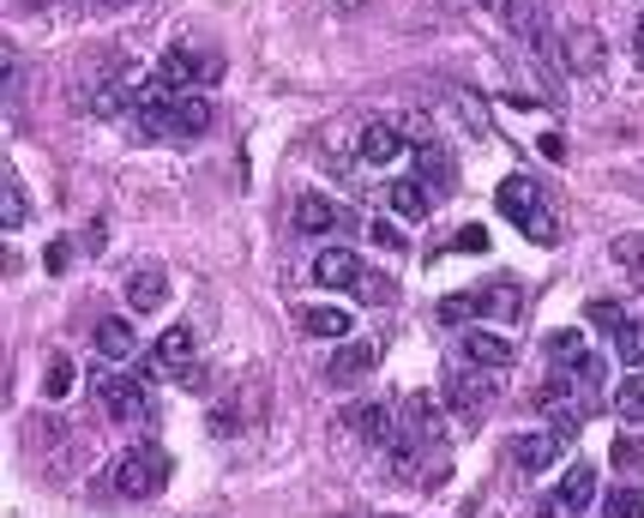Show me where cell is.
Masks as SVG:
<instances>
[{
	"instance_id": "1",
	"label": "cell",
	"mask_w": 644,
	"mask_h": 518,
	"mask_svg": "<svg viewBox=\"0 0 644 518\" xmlns=\"http://www.w3.org/2000/svg\"><path fill=\"white\" fill-rule=\"evenodd\" d=\"M494 199H500V212L513 217V224H518L524 235H530V242H543V247H554V242H560V224H554V212L543 205V194H536V187L524 182V175H513V182H500V194H494Z\"/></svg>"
},
{
	"instance_id": "2",
	"label": "cell",
	"mask_w": 644,
	"mask_h": 518,
	"mask_svg": "<svg viewBox=\"0 0 644 518\" xmlns=\"http://www.w3.org/2000/svg\"><path fill=\"white\" fill-rule=\"evenodd\" d=\"M109 482H115V495H121V500H152L157 488L169 482V458H163L157 447H133V452L115 458Z\"/></svg>"
},
{
	"instance_id": "3",
	"label": "cell",
	"mask_w": 644,
	"mask_h": 518,
	"mask_svg": "<svg viewBox=\"0 0 644 518\" xmlns=\"http://www.w3.org/2000/svg\"><path fill=\"white\" fill-rule=\"evenodd\" d=\"M591 500H596V465H591V458H578V465H566L560 482L536 500V518H578Z\"/></svg>"
},
{
	"instance_id": "4",
	"label": "cell",
	"mask_w": 644,
	"mask_h": 518,
	"mask_svg": "<svg viewBox=\"0 0 644 518\" xmlns=\"http://www.w3.org/2000/svg\"><path fill=\"white\" fill-rule=\"evenodd\" d=\"M573 380H578V374H560V368H554V374H548V387H536V410H543V417H548L554 428H560L566 440L578 434V422H584V417H591V404L578 398V387H573Z\"/></svg>"
},
{
	"instance_id": "5",
	"label": "cell",
	"mask_w": 644,
	"mask_h": 518,
	"mask_svg": "<svg viewBox=\"0 0 644 518\" xmlns=\"http://www.w3.org/2000/svg\"><path fill=\"white\" fill-rule=\"evenodd\" d=\"M157 79L169 85V91H199L205 79H217V61H205V55H193L187 42H175V49L157 61Z\"/></svg>"
},
{
	"instance_id": "6",
	"label": "cell",
	"mask_w": 644,
	"mask_h": 518,
	"mask_svg": "<svg viewBox=\"0 0 644 518\" xmlns=\"http://www.w3.org/2000/svg\"><path fill=\"white\" fill-rule=\"evenodd\" d=\"M446 404L458 410V417H482L494 404V387H488V368H458V374H446Z\"/></svg>"
},
{
	"instance_id": "7",
	"label": "cell",
	"mask_w": 644,
	"mask_h": 518,
	"mask_svg": "<svg viewBox=\"0 0 644 518\" xmlns=\"http://www.w3.org/2000/svg\"><path fill=\"white\" fill-rule=\"evenodd\" d=\"M458 350H464V362L488 368V374L518 362V344H513V338H500V332H488V325H470V332L458 338Z\"/></svg>"
},
{
	"instance_id": "8",
	"label": "cell",
	"mask_w": 644,
	"mask_h": 518,
	"mask_svg": "<svg viewBox=\"0 0 644 518\" xmlns=\"http://www.w3.org/2000/svg\"><path fill=\"white\" fill-rule=\"evenodd\" d=\"M373 362H380V350H373L368 338H343L332 350V362H325V380H332V387H355V380L373 374Z\"/></svg>"
},
{
	"instance_id": "9",
	"label": "cell",
	"mask_w": 644,
	"mask_h": 518,
	"mask_svg": "<svg viewBox=\"0 0 644 518\" xmlns=\"http://www.w3.org/2000/svg\"><path fill=\"white\" fill-rule=\"evenodd\" d=\"M560 452H566V434H560V428H536V434H518V440H513V465L524 470V477H543V470H548Z\"/></svg>"
},
{
	"instance_id": "10",
	"label": "cell",
	"mask_w": 644,
	"mask_h": 518,
	"mask_svg": "<svg viewBox=\"0 0 644 518\" xmlns=\"http://www.w3.org/2000/svg\"><path fill=\"white\" fill-rule=\"evenodd\" d=\"M97 404L109 410L115 422H139L145 417V387H139V380H127V374H103L97 380Z\"/></svg>"
},
{
	"instance_id": "11",
	"label": "cell",
	"mask_w": 644,
	"mask_h": 518,
	"mask_svg": "<svg viewBox=\"0 0 644 518\" xmlns=\"http://www.w3.org/2000/svg\"><path fill=\"white\" fill-rule=\"evenodd\" d=\"M355 152H362V163H373V169H386V163H398L403 152H410V139H403L398 121H368Z\"/></svg>"
},
{
	"instance_id": "12",
	"label": "cell",
	"mask_w": 644,
	"mask_h": 518,
	"mask_svg": "<svg viewBox=\"0 0 644 518\" xmlns=\"http://www.w3.org/2000/svg\"><path fill=\"white\" fill-rule=\"evenodd\" d=\"M548 362L560 368V374L596 380V356H591V338L584 332H548Z\"/></svg>"
},
{
	"instance_id": "13",
	"label": "cell",
	"mask_w": 644,
	"mask_h": 518,
	"mask_svg": "<svg viewBox=\"0 0 644 518\" xmlns=\"http://www.w3.org/2000/svg\"><path fill=\"white\" fill-rule=\"evenodd\" d=\"M212 127V102L199 91H175L169 97V139H199Z\"/></svg>"
},
{
	"instance_id": "14",
	"label": "cell",
	"mask_w": 644,
	"mask_h": 518,
	"mask_svg": "<svg viewBox=\"0 0 644 518\" xmlns=\"http://www.w3.org/2000/svg\"><path fill=\"white\" fill-rule=\"evenodd\" d=\"M313 284L320 290H355L362 284V260H355L350 247H325V254L313 260Z\"/></svg>"
},
{
	"instance_id": "15",
	"label": "cell",
	"mask_w": 644,
	"mask_h": 518,
	"mask_svg": "<svg viewBox=\"0 0 644 518\" xmlns=\"http://www.w3.org/2000/svg\"><path fill=\"white\" fill-rule=\"evenodd\" d=\"M163 302H169V277H163V265H139V272H127V307H133V314H157Z\"/></svg>"
},
{
	"instance_id": "16",
	"label": "cell",
	"mask_w": 644,
	"mask_h": 518,
	"mask_svg": "<svg viewBox=\"0 0 644 518\" xmlns=\"http://www.w3.org/2000/svg\"><path fill=\"white\" fill-rule=\"evenodd\" d=\"M338 224H343L338 199H325V194H302V199H295V229H302V235H332Z\"/></svg>"
},
{
	"instance_id": "17",
	"label": "cell",
	"mask_w": 644,
	"mask_h": 518,
	"mask_svg": "<svg viewBox=\"0 0 644 518\" xmlns=\"http://www.w3.org/2000/svg\"><path fill=\"white\" fill-rule=\"evenodd\" d=\"M295 325H302L308 338H338V344H343V338L355 332V314H350V307H302Z\"/></svg>"
},
{
	"instance_id": "18",
	"label": "cell",
	"mask_w": 644,
	"mask_h": 518,
	"mask_svg": "<svg viewBox=\"0 0 644 518\" xmlns=\"http://www.w3.org/2000/svg\"><path fill=\"white\" fill-rule=\"evenodd\" d=\"M199 356V338H193V325H169V332L157 338V368H169V374H182Z\"/></svg>"
},
{
	"instance_id": "19",
	"label": "cell",
	"mask_w": 644,
	"mask_h": 518,
	"mask_svg": "<svg viewBox=\"0 0 644 518\" xmlns=\"http://www.w3.org/2000/svg\"><path fill=\"white\" fill-rule=\"evenodd\" d=\"M343 428H350V434H362L368 447H380V440H392V410L386 404H355V410H343Z\"/></svg>"
},
{
	"instance_id": "20",
	"label": "cell",
	"mask_w": 644,
	"mask_h": 518,
	"mask_svg": "<svg viewBox=\"0 0 644 518\" xmlns=\"http://www.w3.org/2000/svg\"><path fill=\"white\" fill-rule=\"evenodd\" d=\"M97 350L109 362H127L133 350H139V338H133V320H121V314H103L97 320Z\"/></svg>"
},
{
	"instance_id": "21",
	"label": "cell",
	"mask_w": 644,
	"mask_h": 518,
	"mask_svg": "<svg viewBox=\"0 0 644 518\" xmlns=\"http://www.w3.org/2000/svg\"><path fill=\"white\" fill-rule=\"evenodd\" d=\"M386 205H392L398 217H410V224H416V217H428V212H433L428 182H416V175H403V182H392V187H386Z\"/></svg>"
},
{
	"instance_id": "22",
	"label": "cell",
	"mask_w": 644,
	"mask_h": 518,
	"mask_svg": "<svg viewBox=\"0 0 644 518\" xmlns=\"http://www.w3.org/2000/svg\"><path fill=\"white\" fill-rule=\"evenodd\" d=\"M488 307H494L488 290H458V295H446V302L433 307V320H440V325H464V320L488 314Z\"/></svg>"
},
{
	"instance_id": "23",
	"label": "cell",
	"mask_w": 644,
	"mask_h": 518,
	"mask_svg": "<svg viewBox=\"0 0 644 518\" xmlns=\"http://www.w3.org/2000/svg\"><path fill=\"white\" fill-rule=\"evenodd\" d=\"M422 434H410V428H392V440H386V465H392V477H416V465H422Z\"/></svg>"
},
{
	"instance_id": "24",
	"label": "cell",
	"mask_w": 644,
	"mask_h": 518,
	"mask_svg": "<svg viewBox=\"0 0 644 518\" xmlns=\"http://www.w3.org/2000/svg\"><path fill=\"white\" fill-rule=\"evenodd\" d=\"M398 428H410V434L433 440V428H440V410H433V398H428V392H410V398H403V410H398Z\"/></svg>"
},
{
	"instance_id": "25",
	"label": "cell",
	"mask_w": 644,
	"mask_h": 518,
	"mask_svg": "<svg viewBox=\"0 0 644 518\" xmlns=\"http://www.w3.org/2000/svg\"><path fill=\"white\" fill-rule=\"evenodd\" d=\"M614 417L626 428H644V380L638 374H626L621 387H614Z\"/></svg>"
},
{
	"instance_id": "26",
	"label": "cell",
	"mask_w": 644,
	"mask_h": 518,
	"mask_svg": "<svg viewBox=\"0 0 644 518\" xmlns=\"http://www.w3.org/2000/svg\"><path fill=\"white\" fill-rule=\"evenodd\" d=\"M603 518H644V488H638V482H621V488H608V500H603Z\"/></svg>"
},
{
	"instance_id": "27",
	"label": "cell",
	"mask_w": 644,
	"mask_h": 518,
	"mask_svg": "<svg viewBox=\"0 0 644 518\" xmlns=\"http://www.w3.org/2000/svg\"><path fill=\"white\" fill-rule=\"evenodd\" d=\"M416 169H422V182H433V187H452V157H446L440 145H416Z\"/></svg>"
},
{
	"instance_id": "28",
	"label": "cell",
	"mask_w": 644,
	"mask_h": 518,
	"mask_svg": "<svg viewBox=\"0 0 644 518\" xmlns=\"http://www.w3.org/2000/svg\"><path fill=\"white\" fill-rule=\"evenodd\" d=\"M614 356L626 368H644V320H621V332H614Z\"/></svg>"
},
{
	"instance_id": "29",
	"label": "cell",
	"mask_w": 644,
	"mask_h": 518,
	"mask_svg": "<svg viewBox=\"0 0 644 518\" xmlns=\"http://www.w3.org/2000/svg\"><path fill=\"white\" fill-rule=\"evenodd\" d=\"M72 392V356H49L42 368V398H67Z\"/></svg>"
},
{
	"instance_id": "30",
	"label": "cell",
	"mask_w": 644,
	"mask_h": 518,
	"mask_svg": "<svg viewBox=\"0 0 644 518\" xmlns=\"http://www.w3.org/2000/svg\"><path fill=\"white\" fill-rule=\"evenodd\" d=\"M614 465H621L626 477H644V434H621V440H614Z\"/></svg>"
},
{
	"instance_id": "31",
	"label": "cell",
	"mask_w": 644,
	"mask_h": 518,
	"mask_svg": "<svg viewBox=\"0 0 644 518\" xmlns=\"http://www.w3.org/2000/svg\"><path fill=\"white\" fill-rule=\"evenodd\" d=\"M355 295H362L368 307H386V302L398 295V284H392L386 272H362V284H355Z\"/></svg>"
},
{
	"instance_id": "32",
	"label": "cell",
	"mask_w": 644,
	"mask_h": 518,
	"mask_svg": "<svg viewBox=\"0 0 644 518\" xmlns=\"http://www.w3.org/2000/svg\"><path fill=\"white\" fill-rule=\"evenodd\" d=\"M614 265H626L633 277H644V235H621V242H614Z\"/></svg>"
},
{
	"instance_id": "33",
	"label": "cell",
	"mask_w": 644,
	"mask_h": 518,
	"mask_svg": "<svg viewBox=\"0 0 644 518\" xmlns=\"http://www.w3.org/2000/svg\"><path fill=\"white\" fill-rule=\"evenodd\" d=\"M25 217H31V205H25V187L12 182L7 187V229H25Z\"/></svg>"
},
{
	"instance_id": "34",
	"label": "cell",
	"mask_w": 644,
	"mask_h": 518,
	"mask_svg": "<svg viewBox=\"0 0 644 518\" xmlns=\"http://www.w3.org/2000/svg\"><path fill=\"white\" fill-rule=\"evenodd\" d=\"M452 247H458V254H488V229H482V224L458 229V242H452Z\"/></svg>"
},
{
	"instance_id": "35",
	"label": "cell",
	"mask_w": 644,
	"mask_h": 518,
	"mask_svg": "<svg viewBox=\"0 0 644 518\" xmlns=\"http://www.w3.org/2000/svg\"><path fill=\"white\" fill-rule=\"evenodd\" d=\"M373 242H380L386 254H398V247H403V229H398V224H386V217H380V224H373Z\"/></svg>"
},
{
	"instance_id": "36",
	"label": "cell",
	"mask_w": 644,
	"mask_h": 518,
	"mask_svg": "<svg viewBox=\"0 0 644 518\" xmlns=\"http://www.w3.org/2000/svg\"><path fill=\"white\" fill-rule=\"evenodd\" d=\"M591 325H608V332H621V307H614V302H591Z\"/></svg>"
},
{
	"instance_id": "37",
	"label": "cell",
	"mask_w": 644,
	"mask_h": 518,
	"mask_svg": "<svg viewBox=\"0 0 644 518\" xmlns=\"http://www.w3.org/2000/svg\"><path fill=\"white\" fill-rule=\"evenodd\" d=\"M543 157H548V163L566 157V139H560V133H548V139H543Z\"/></svg>"
},
{
	"instance_id": "38",
	"label": "cell",
	"mask_w": 644,
	"mask_h": 518,
	"mask_svg": "<svg viewBox=\"0 0 644 518\" xmlns=\"http://www.w3.org/2000/svg\"><path fill=\"white\" fill-rule=\"evenodd\" d=\"M633 49H638V61H644V19H638V31H633Z\"/></svg>"
},
{
	"instance_id": "39",
	"label": "cell",
	"mask_w": 644,
	"mask_h": 518,
	"mask_svg": "<svg viewBox=\"0 0 644 518\" xmlns=\"http://www.w3.org/2000/svg\"><path fill=\"white\" fill-rule=\"evenodd\" d=\"M338 7H343V12H362V7H368V0H338Z\"/></svg>"
},
{
	"instance_id": "40",
	"label": "cell",
	"mask_w": 644,
	"mask_h": 518,
	"mask_svg": "<svg viewBox=\"0 0 644 518\" xmlns=\"http://www.w3.org/2000/svg\"><path fill=\"white\" fill-rule=\"evenodd\" d=\"M97 7H133V0H97Z\"/></svg>"
},
{
	"instance_id": "41",
	"label": "cell",
	"mask_w": 644,
	"mask_h": 518,
	"mask_svg": "<svg viewBox=\"0 0 644 518\" xmlns=\"http://www.w3.org/2000/svg\"><path fill=\"white\" fill-rule=\"evenodd\" d=\"M464 7H494V0H464Z\"/></svg>"
}]
</instances>
